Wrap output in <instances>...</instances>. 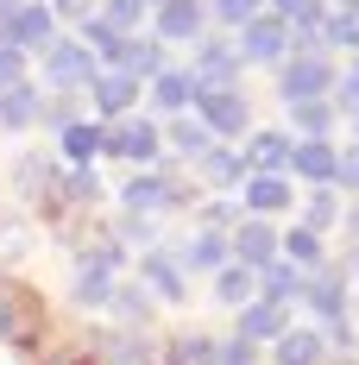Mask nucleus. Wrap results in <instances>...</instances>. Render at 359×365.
<instances>
[{
  "label": "nucleus",
  "instance_id": "nucleus-35",
  "mask_svg": "<svg viewBox=\"0 0 359 365\" xmlns=\"http://www.w3.org/2000/svg\"><path fill=\"white\" fill-rule=\"evenodd\" d=\"M215 13L227 19V26H246V19H258V13H265V0H215Z\"/></svg>",
  "mask_w": 359,
  "mask_h": 365
},
{
  "label": "nucleus",
  "instance_id": "nucleus-44",
  "mask_svg": "<svg viewBox=\"0 0 359 365\" xmlns=\"http://www.w3.org/2000/svg\"><path fill=\"white\" fill-rule=\"evenodd\" d=\"M145 6H164V0H145Z\"/></svg>",
  "mask_w": 359,
  "mask_h": 365
},
{
  "label": "nucleus",
  "instance_id": "nucleus-21",
  "mask_svg": "<svg viewBox=\"0 0 359 365\" xmlns=\"http://www.w3.org/2000/svg\"><path fill=\"white\" fill-rule=\"evenodd\" d=\"M196 164H202V177L215 182V189H240L246 182V158H233V151H221V145H208Z\"/></svg>",
  "mask_w": 359,
  "mask_h": 365
},
{
  "label": "nucleus",
  "instance_id": "nucleus-42",
  "mask_svg": "<svg viewBox=\"0 0 359 365\" xmlns=\"http://www.w3.org/2000/svg\"><path fill=\"white\" fill-rule=\"evenodd\" d=\"M271 6H278V19H290V13H303L309 0H271Z\"/></svg>",
  "mask_w": 359,
  "mask_h": 365
},
{
  "label": "nucleus",
  "instance_id": "nucleus-41",
  "mask_svg": "<svg viewBox=\"0 0 359 365\" xmlns=\"http://www.w3.org/2000/svg\"><path fill=\"white\" fill-rule=\"evenodd\" d=\"M51 13H89V0H51Z\"/></svg>",
  "mask_w": 359,
  "mask_h": 365
},
{
  "label": "nucleus",
  "instance_id": "nucleus-1",
  "mask_svg": "<svg viewBox=\"0 0 359 365\" xmlns=\"http://www.w3.org/2000/svg\"><path fill=\"white\" fill-rule=\"evenodd\" d=\"M328 88H334V63H328L322 51H296L284 63V82H278L284 101H322Z\"/></svg>",
  "mask_w": 359,
  "mask_h": 365
},
{
  "label": "nucleus",
  "instance_id": "nucleus-38",
  "mask_svg": "<svg viewBox=\"0 0 359 365\" xmlns=\"http://www.w3.org/2000/svg\"><path fill=\"white\" fill-rule=\"evenodd\" d=\"M303 227H315V233L334 227V189H315V195H309V220H303Z\"/></svg>",
  "mask_w": 359,
  "mask_h": 365
},
{
  "label": "nucleus",
  "instance_id": "nucleus-23",
  "mask_svg": "<svg viewBox=\"0 0 359 365\" xmlns=\"http://www.w3.org/2000/svg\"><path fill=\"white\" fill-rule=\"evenodd\" d=\"M322 359V334L315 328H284L278 334V365H315Z\"/></svg>",
  "mask_w": 359,
  "mask_h": 365
},
{
  "label": "nucleus",
  "instance_id": "nucleus-34",
  "mask_svg": "<svg viewBox=\"0 0 359 365\" xmlns=\"http://www.w3.org/2000/svg\"><path fill=\"white\" fill-rule=\"evenodd\" d=\"M215 365H258V340H246V334H233L227 346H215Z\"/></svg>",
  "mask_w": 359,
  "mask_h": 365
},
{
  "label": "nucleus",
  "instance_id": "nucleus-13",
  "mask_svg": "<svg viewBox=\"0 0 359 365\" xmlns=\"http://www.w3.org/2000/svg\"><path fill=\"white\" fill-rule=\"evenodd\" d=\"M158 145H164V133H158L151 120H126L120 133H108V151H120V158H133V164H145V158H158Z\"/></svg>",
  "mask_w": 359,
  "mask_h": 365
},
{
  "label": "nucleus",
  "instance_id": "nucleus-39",
  "mask_svg": "<svg viewBox=\"0 0 359 365\" xmlns=\"http://www.w3.org/2000/svg\"><path fill=\"white\" fill-rule=\"evenodd\" d=\"M334 189H353L359 195V139L347 151H340V170H334Z\"/></svg>",
  "mask_w": 359,
  "mask_h": 365
},
{
  "label": "nucleus",
  "instance_id": "nucleus-37",
  "mask_svg": "<svg viewBox=\"0 0 359 365\" xmlns=\"http://www.w3.org/2000/svg\"><path fill=\"white\" fill-rule=\"evenodd\" d=\"M108 302L126 315V322H145V315H151V296H139V290H113Z\"/></svg>",
  "mask_w": 359,
  "mask_h": 365
},
{
  "label": "nucleus",
  "instance_id": "nucleus-12",
  "mask_svg": "<svg viewBox=\"0 0 359 365\" xmlns=\"http://www.w3.org/2000/svg\"><path fill=\"white\" fill-rule=\"evenodd\" d=\"M240 195H246V208L258 220H265V215H284L290 202H296V189H290L284 177H246V182H240Z\"/></svg>",
  "mask_w": 359,
  "mask_h": 365
},
{
  "label": "nucleus",
  "instance_id": "nucleus-25",
  "mask_svg": "<svg viewBox=\"0 0 359 365\" xmlns=\"http://www.w3.org/2000/svg\"><path fill=\"white\" fill-rule=\"evenodd\" d=\"M227 252H233V246H227L221 233H208V227H202V233L183 246V264H196V271H221V264H227Z\"/></svg>",
  "mask_w": 359,
  "mask_h": 365
},
{
  "label": "nucleus",
  "instance_id": "nucleus-3",
  "mask_svg": "<svg viewBox=\"0 0 359 365\" xmlns=\"http://www.w3.org/2000/svg\"><path fill=\"white\" fill-rule=\"evenodd\" d=\"M0 38L19 44V51H51V44H57V13H51V6H13V13L0 19Z\"/></svg>",
  "mask_w": 359,
  "mask_h": 365
},
{
  "label": "nucleus",
  "instance_id": "nucleus-40",
  "mask_svg": "<svg viewBox=\"0 0 359 365\" xmlns=\"http://www.w3.org/2000/svg\"><path fill=\"white\" fill-rule=\"evenodd\" d=\"M340 108H347V113H353V108H359V70H353V76H347V82H340Z\"/></svg>",
  "mask_w": 359,
  "mask_h": 365
},
{
  "label": "nucleus",
  "instance_id": "nucleus-2",
  "mask_svg": "<svg viewBox=\"0 0 359 365\" xmlns=\"http://www.w3.org/2000/svg\"><path fill=\"white\" fill-rule=\"evenodd\" d=\"M95 76H101L95 70V51L76 44V38H57V44L44 51V82H51V88H89Z\"/></svg>",
  "mask_w": 359,
  "mask_h": 365
},
{
  "label": "nucleus",
  "instance_id": "nucleus-9",
  "mask_svg": "<svg viewBox=\"0 0 359 365\" xmlns=\"http://www.w3.org/2000/svg\"><path fill=\"white\" fill-rule=\"evenodd\" d=\"M271 258H278V233H271L265 220H240V227H233V264L265 271Z\"/></svg>",
  "mask_w": 359,
  "mask_h": 365
},
{
  "label": "nucleus",
  "instance_id": "nucleus-17",
  "mask_svg": "<svg viewBox=\"0 0 359 365\" xmlns=\"http://www.w3.org/2000/svg\"><path fill=\"white\" fill-rule=\"evenodd\" d=\"M171 202H177L171 177H133V182H126V208H133V215H151V208H171Z\"/></svg>",
  "mask_w": 359,
  "mask_h": 365
},
{
  "label": "nucleus",
  "instance_id": "nucleus-46",
  "mask_svg": "<svg viewBox=\"0 0 359 365\" xmlns=\"http://www.w3.org/2000/svg\"><path fill=\"white\" fill-rule=\"evenodd\" d=\"M347 6H359V0H347Z\"/></svg>",
  "mask_w": 359,
  "mask_h": 365
},
{
  "label": "nucleus",
  "instance_id": "nucleus-43",
  "mask_svg": "<svg viewBox=\"0 0 359 365\" xmlns=\"http://www.w3.org/2000/svg\"><path fill=\"white\" fill-rule=\"evenodd\" d=\"M347 233H353V240H359V208H353V220H347Z\"/></svg>",
  "mask_w": 359,
  "mask_h": 365
},
{
  "label": "nucleus",
  "instance_id": "nucleus-16",
  "mask_svg": "<svg viewBox=\"0 0 359 365\" xmlns=\"http://www.w3.org/2000/svg\"><path fill=\"white\" fill-rule=\"evenodd\" d=\"M89 88H95V108H101V113H126L133 101H139V82H133L126 70H101Z\"/></svg>",
  "mask_w": 359,
  "mask_h": 365
},
{
  "label": "nucleus",
  "instance_id": "nucleus-24",
  "mask_svg": "<svg viewBox=\"0 0 359 365\" xmlns=\"http://www.w3.org/2000/svg\"><path fill=\"white\" fill-rule=\"evenodd\" d=\"M278 252H284L296 271H315V264H322V240H315V227H290L284 240H278Z\"/></svg>",
  "mask_w": 359,
  "mask_h": 365
},
{
  "label": "nucleus",
  "instance_id": "nucleus-14",
  "mask_svg": "<svg viewBox=\"0 0 359 365\" xmlns=\"http://www.w3.org/2000/svg\"><path fill=\"white\" fill-rule=\"evenodd\" d=\"M202 19H208L202 0H164L158 6V38H202Z\"/></svg>",
  "mask_w": 359,
  "mask_h": 365
},
{
  "label": "nucleus",
  "instance_id": "nucleus-26",
  "mask_svg": "<svg viewBox=\"0 0 359 365\" xmlns=\"http://www.w3.org/2000/svg\"><path fill=\"white\" fill-rule=\"evenodd\" d=\"M32 120H38V95H32V88H26V82L0 95V126H13V133H26Z\"/></svg>",
  "mask_w": 359,
  "mask_h": 365
},
{
  "label": "nucleus",
  "instance_id": "nucleus-18",
  "mask_svg": "<svg viewBox=\"0 0 359 365\" xmlns=\"http://www.w3.org/2000/svg\"><path fill=\"white\" fill-rule=\"evenodd\" d=\"M303 284H309V277H303L296 264H284V258H271V264L258 271V290L271 296V302H296V296H303Z\"/></svg>",
  "mask_w": 359,
  "mask_h": 365
},
{
  "label": "nucleus",
  "instance_id": "nucleus-36",
  "mask_svg": "<svg viewBox=\"0 0 359 365\" xmlns=\"http://www.w3.org/2000/svg\"><path fill=\"white\" fill-rule=\"evenodd\" d=\"M139 13H145V0H108V13H101V19H108L113 32H126V26H139Z\"/></svg>",
  "mask_w": 359,
  "mask_h": 365
},
{
  "label": "nucleus",
  "instance_id": "nucleus-20",
  "mask_svg": "<svg viewBox=\"0 0 359 365\" xmlns=\"http://www.w3.org/2000/svg\"><path fill=\"white\" fill-rule=\"evenodd\" d=\"M145 284H151V296H164V302H177L183 296V264L177 258H164V252H145Z\"/></svg>",
  "mask_w": 359,
  "mask_h": 365
},
{
  "label": "nucleus",
  "instance_id": "nucleus-5",
  "mask_svg": "<svg viewBox=\"0 0 359 365\" xmlns=\"http://www.w3.org/2000/svg\"><path fill=\"white\" fill-rule=\"evenodd\" d=\"M240 44H221V38H202L196 44V88H233V76H240Z\"/></svg>",
  "mask_w": 359,
  "mask_h": 365
},
{
  "label": "nucleus",
  "instance_id": "nucleus-31",
  "mask_svg": "<svg viewBox=\"0 0 359 365\" xmlns=\"http://www.w3.org/2000/svg\"><path fill=\"white\" fill-rule=\"evenodd\" d=\"M171 365H215V340L208 334H183L171 346Z\"/></svg>",
  "mask_w": 359,
  "mask_h": 365
},
{
  "label": "nucleus",
  "instance_id": "nucleus-8",
  "mask_svg": "<svg viewBox=\"0 0 359 365\" xmlns=\"http://www.w3.org/2000/svg\"><path fill=\"white\" fill-rule=\"evenodd\" d=\"M246 177H284L290 170V133H246Z\"/></svg>",
  "mask_w": 359,
  "mask_h": 365
},
{
  "label": "nucleus",
  "instance_id": "nucleus-22",
  "mask_svg": "<svg viewBox=\"0 0 359 365\" xmlns=\"http://www.w3.org/2000/svg\"><path fill=\"white\" fill-rule=\"evenodd\" d=\"M215 296L233 302V309H246L252 296H258V271H246V264H221L215 271Z\"/></svg>",
  "mask_w": 359,
  "mask_h": 365
},
{
  "label": "nucleus",
  "instance_id": "nucleus-32",
  "mask_svg": "<svg viewBox=\"0 0 359 365\" xmlns=\"http://www.w3.org/2000/svg\"><path fill=\"white\" fill-rule=\"evenodd\" d=\"M108 365H151V346L139 334H113L108 340Z\"/></svg>",
  "mask_w": 359,
  "mask_h": 365
},
{
  "label": "nucleus",
  "instance_id": "nucleus-28",
  "mask_svg": "<svg viewBox=\"0 0 359 365\" xmlns=\"http://www.w3.org/2000/svg\"><path fill=\"white\" fill-rule=\"evenodd\" d=\"M64 151H70L76 164H89V158H95V151H108V133H101V126H64Z\"/></svg>",
  "mask_w": 359,
  "mask_h": 365
},
{
  "label": "nucleus",
  "instance_id": "nucleus-19",
  "mask_svg": "<svg viewBox=\"0 0 359 365\" xmlns=\"http://www.w3.org/2000/svg\"><path fill=\"white\" fill-rule=\"evenodd\" d=\"M151 95H158V108L183 113L189 101H196V76H189V70H158V76H151Z\"/></svg>",
  "mask_w": 359,
  "mask_h": 365
},
{
  "label": "nucleus",
  "instance_id": "nucleus-33",
  "mask_svg": "<svg viewBox=\"0 0 359 365\" xmlns=\"http://www.w3.org/2000/svg\"><path fill=\"white\" fill-rule=\"evenodd\" d=\"M19 82H26V51L0 38V95H6V88H19Z\"/></svg>",
  "mask_w": 359,
  "mask_h": 365
},
{
  "label": "nucleus",
  "instance_id": "nucleus-30",
  "mask_svg": "<svg viewBox=\"0 0 359 365\" xmlns=\"http://www.w3.org/2000/svg\"><path fill=\"white\" fill-rule=\"evenodd\" d=\"M164 133H171V145L189 151V158H202V151H208V126H202V120H171Z\"/></svg>",
  "mask_w": 359,
  "mask_h": 365
},
{
  "label": "nucleus",
  "instance_id": "nucleus-45",
  "mask_svg": "<svg viewBox=\"0 0 359 365\" xmlns=\"http://www.w3.org/2000/svg\"><path fill=\"white\" fill-rule=\"evenodd\" d=\"M353 126H359V108H353Z\"/></svg>",
  "mask_w": 359,
  "mask_h": 365
},
{
  "label": "nucleus",
  "instance_id": "nucleus-10",
  "mask_svg": "<svg viewBox=\"0 0 359 365\" xmlns=\"http://www.w3.org/2000/svg\"><path fill=\"white\" fill-rule=\"evenodd\" d=\"M303 302L322 315L328 328H347V284H340L334 271H315V277L303 284Z\"/></svg>",
  "mask_w": 359,
  "mask_h": 365
},
{
  "label": "nucleus",
  "instance_id": "nucleus-6",
  "mask_svg": "<svg viewBox=\"0 0 359 365\" xmlns=\"http://www.w3.org/2000/svg\"><path fill=\"white\" fill-rule=\"evenodd\" d=\"M284 44H290V26L278 19V13H258V19L240 26V57H246V63H271V57H284Z\"/></svg>",
  "mask_w": 359,
  "mask_h": 365
},
{
  "label": "nucleus",
  "instance_id": "nucleus-4",
  "mask_svg": "<svg viewBox=\"0 0 359 365\" xmlns=\"http://www.w3.org/2000/svg\"><path fill=\"white\" fill-rule=\"evenodd\" d=\"M196 120L208 133H246V95L240 88H196Z\"/></svg>",
  "mask_w": 359,
  "mask_h": 365
},
{
  "label": "nucleus",
  "instance_id": "nucleus-11",
  "mask_svg": "<svg viewBox=\"0 0 359 365\" xmlns=\"http://www.w3.org/2000/svg\"><path fill=\"white\" fill-rule=\"evenodd\" d=\"M290 328V302H271V296H252L246 309H240V334L246 340H278Z\"/></svg>",
  "mask_w": 359,
  "mask_h": 365
},
{
  "label": "nucleus",
  "instance_id": "nucleus-29",
  "mask_svg": "<svg viewBox=\"0 0 359 365\" xmlns=\"http://www.w3.org/2000/svg\"><path fill=\"white\" fill-rule=\"evenodd\" d=\"M322 38H328V44H347V51H359V6H340V13H328Z\"/></svg>",
  "mask_w": 359,
  "mask_h": 365
},
{
  "label": "nucleus",
  "instance_id": "nucleus-7",
  "mask_svg": "<svg viewBox=\"0 0 359 365\" xmlns=\"http://www.w3.org/2000/svg\"><path fill=\"white\" fill-rule=\"evenodd\" d=\"M290 170L315 189H334V170H340V151L328 139H290Z\"/></svg>",
  "mask_w": 359,
  "mask_h": 365
},
{
  "label": "nucleus",
  "instance_id": "nucleus-15",
  "mask_svg": "<svg viewBox=\"0 0 359 365\" xmlns=\"http://www.w3.org/2000/svg\"><path fill=\"white\" fill-rule=\"evenodd\" d=\"M113 70H126L133 82H139V76H158V70H164V51H158V38H120V51H113Z\"/></svg>",
  "mask_w": 359,
  "mask_h": 365
},
{
  "label": "nucleus",
  "instance_id": "nucleus-27",
  "mask_svg": "<svg viewBox=\"0 0 359 365\" xmlns=\"http://www.w3.org/2000/svg\"><path fill=\"white\" fill-rule=\"evenodd\" d=\"M290 126L303 139H322L328 126H334V101H290Z\"/></svg>",
  "mask_w": 359,
  "mask_h": 365
}]
</instances>
